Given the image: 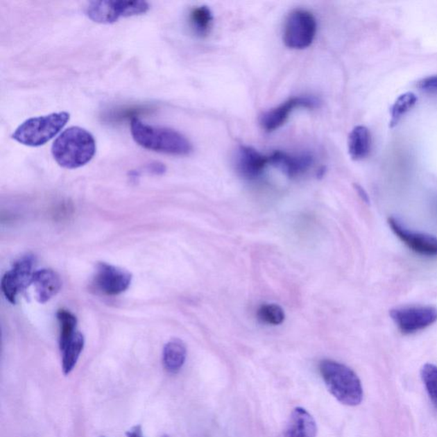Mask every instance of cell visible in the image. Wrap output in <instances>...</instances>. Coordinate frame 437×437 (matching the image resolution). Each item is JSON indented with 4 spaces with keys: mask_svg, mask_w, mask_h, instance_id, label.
<instances>
[{
    "mask_svg": "<svg viewBox=\"0 0 437 437\" xmlns=\"http://www.w3.org/2000/svg\"><path fill=\"white\" fill-rule=\"evenodd\" d=\"M96 151L94 136L80 127L65 129L51 146L54 160L66 169H76L87 164L94 157Z\"/></svg>",
    "mask_w": 437,
    "mask_h": 437,
    "instance_id": "obj_1",
    "label": "cell"
},
{
    "mask_svg": "<svg viewBox=\"0 0 437 437\" xmlns=\"http://www.w3.org/2000/svg\"><path fill=\"white\" fill-rule=\"evenodd\" d=\"M133 140L144 149L173 155H187L192 144L182 133L173 129L155 127L133 117L130 123Z\"/></svg>",
    "mask_w": 437,
    "mask_h": 437,
    "instance_id": "obj_2",
    "label": "cell"
},
{
    "mask_svg": "<svg viewBox=\"0 0 437 437\" xmlns=\"http://www.w3.org/2000/svg\"><path fill=\"white\" fill-rule=\"evenodd\" d=\"M322 379L329 393L343 405L355 406L363 401V387L353 370L342 363L324 360L320 363Z\"/></svg>",
    "mask_w": 437,
    "mask_h": 437,
    "instance_id": "obj_3",
    "label": "cell"
},
{
    "mask_svg": "<svg viewBox=\"0 0 437 437\" xmlns=\"http://www.w3.org/2000/svg\"><path fill=\"white\" fill-rule=\"evenodd\" d=\"M69 119L70 114L66 111L31 117L22 122L11 137L17 142L26 146H42L55 138L64 129Z\"/></svg>",
    "mask_w": 437,
    "mask_h": 437,
    "instance_id": "obj_4",
    "label": "cell"
},
{
    "mask_svg": "<svg viewBox=\"0 0 437 437\" xmlns=\"http://www.w3.org/2000/svg\"><path fill=\"white\" fill-rule=\"evenodd\" d=\"M151 8L146 1H123V0H100L91 1L85 7V15L92 22L111 24L122 17L140 16Z\"/></svg>",
    "mask_w": 437,
    "mask_h": 437,
    "instance_id": "obj_5",
    "label": "cell"
},
{
    "mask_svg": "<svg viewBox=\"0 0 437 437\" xmlns=\"http://www.w3.org/2000/svg\"><path fill=\"white\" fill-rule=\"evenodd\" d=\"M316 32L317 22L314 15L306 10H295L285 21L284 42L290 49H306L312 44Z\"/></svg>",
    "mask_w": 437,
    "mask_h": 437,
    "instance_id": "obj_6",
    "label": "cell"
},
{
    "mask_svg": "<svg viewBox=\"0 0 437 437\" xmlns=\"http://www.w3.org/2000/svg\"><path fill=\"white\" fill-rule=\"evenodd\" d=\"M391 317L403 334H414L436 323L437 307L432 306L395 307L391 310Z\"/></svg>",
    "mask_w": 437,
    "mask_h": 437,
    "instance_id": "obj_7",
    "label": "cell"
},
{
    "mask_svg": "<svg viewBox=\"0 0 437 437\" xmlns=\"http://www.w3.org/2000/svg\"><path fill=\"white\" fill-rule=\"evenodd\" d=\"M33 255H25L14 263L12 268L2 277L1 289L6 298L15 305L18 294L31 284L35 265Z\"/></svg>",
    "mask_w": 437,
    "mask_h": 437,
    "instance_id": "obj_8",
    "label": "cell"
},
{
    "mask_svg": "<svg viewBox=\"0 0 437 437\" xmlns=\"http://www.w3.org/2000/svg\"><path fill=\"white\" fill-rule=\"evenodd\" d=\"M131 273L118 266L99 263L96 268L94 284L102 293L117 295L123 293L130 286Z\"/></svg>",
    "mask_w": 437,
    "mask_h": 437,
    "instance_id": "obj_9",
    "label": "cell"
},
{
    "mask_svg": "<svg viewBox=\"0 0 437 437\" xmlns=\"http://www.w3.org/2000/svg\"><path fill=\"white\" fill-rule=\"evenodd\" d=\"M320 101L314 97H293L289 98L280 105L268 111H266L261 117V125L266 132L277 130L285 123L289 116L295 109L298 108H317Z\"/></svg>",
    "mask_w": 437,
    "mask_h": 437,
    "instance_id": "obj_10",
    "label": "cell"
},
{
    "mask_svg": "<svg viewBox=\"0 0 437 437\" xmlns=\"http://www.w3.org/2000/svg\"><path fill=\"white\" fill-rule=\"evenodd\" d=\"M388 222L392 231L409 249L425 257H437L436 237L413 232L393 217L388 218Z\"/></svg>",
    "mask_w": 437,
    "mask_h": 437,
    "instance_id": "obj_11",
    "label": "cell"
},
{
    "mask_svg": "<svg viewBox=\"0 0 437 437\" xmlns=\"http://www.w3.org/2000/svg\"><path fill=\"white\" fill-rule=\"evenodd\" d=\"M268 164V155H262L253 147L243 146L237 151V169L247 179H255L260 175Z\"/></svg>",
    "mask_w": 437,
    "mask_h": 437,
    "instance_id": "obj_12",
    "label": "cell"
},
{
    "mask_svg": "<svg viewBox=\"0 0 437 437\" xmlns=\"http://www.w3.org/2000/svg\"><path fill=\"white\" fill-rule=\"evenodd\" d=\"M269 157V164H273L282 170L289 177L302 175L309 170L314 164L312 155L309 154L291 155L277 151Z\"/></svg>",
    "mask_w": 437,
    "mask_h": 437,
    "instance_id": "obj_13",
    "label": "cell"
},
{
    "mask_svg": "<svg viewBox=\"0 0 437 437\" xmlns=\"http://www.w3.org/2000/svg\"><path fill=\"white\" fill-rule=\"evenodd\" d=\"M31 284L35 289L37 301L46 303L60 291V276L51 269H42L33 273Z\"/></svg>",
    "mask_w": 437,
    "mask_h": 437,
    "instance_id": "obj_14",
    "label": "cell"
},
{
    "mask_svg": "<svg viewBox=\"0 0 437 437\" xmlns=\"http://www.w3.org/2000/svg\"><path fill=\"white\" fill-rule=\"evenodd\" d=\"M317 425L311 414L302 407L292 411L286 437H316Z\"/></svg>",
    "mask_w": 437,
    "mask_h": 437,
    "instance_id": "obj_15",
    "label": "cell"
},
{
    "mask_svg": "<svg viewBox=\"0 0 437 437\" xmlns=\"http://www.w3.org/2000/svg\"><path fill=\"white\" fill-rule=\"evenodd\" d=\"M372 138L368 128L357 126L351 131L348 139L349 153L353 160H362L368 157L371 149Z\"/></svg>",
    "mask_w": 437,
    "mask_h": 437,
    "instance_id": "obj_16",
    "label": "cell"
},
{
    "mask_svg": "<svg viewBox=\"0 0 437 437\" xmlns=\"http://www.w3.org/2000/svg\"><path fill=\"white\" fill-rule=\"evenodd\" d=\"M187 347L182 341L173 339L166 344L162 354V361L166 371L177 373L186 362Z\"/></svg>",
    "mask_w": 437,
    "mask_h": 437,
    "instance_id": "obj_17",
    "label": "cell"
},
{
    "mask_svg": "<svg viewBox=\"0 0 437 437\" xmlns=\"http://www.w3.org/2000/svg\"><path fill=\"white\" fill-rule=\"evenodd\" d=\"M85 345V339L83 333L76 332L75 335L60 348L62 352V371L65 375H69L75 368L78 360H79L81 352Z\"/></svg>",
    "mask_w": 437,
    "mask_h": 437,
    "instance_id": "obj_18",
    "label": "cell"
},
{
    "mask_svg": "<svg viewBox=\"0 0 437 437\" xmlns=\"http://www.w3.org/2000/svg\"><path fill=\"white\" fill-rule=\"evenodd\" d=\"M192 31L196 35L205 38L210 33L213 25V15L209 7H195L189 16Z\"/></svg>",
    "mask_w": 437,
    "mask_h": 437,
    "instance_id": "obj_19",
    "label": "cell"
},
{
    "mask_svg": "<svg viewBox=\"0 0 437 437\" xmlns=\"http://www.w3.org/2000/svg\"><path fill=\"white\" fill-rule=\"evenodd\" d=\"M417 103L416 95L413 92L400 96L391 108V127L394 128L401 121L403 116L413 108Z\"/></svg>",
    "mask_w": 437,
    "mask_h": 437,
    "instance_id": "obj_20",
    "label": "cell"
},
{
    "mask_svg": "<svg viewBox=\"0 0 437 437\" xmlns=\"http://www.w3.org/2000/svg\"><path fill=\"white\" fill-rule=\"evenodd\" d=\"M60 325V339L59 346L62 347L77 332V318L68 310L61 309L57 314Z\"/></svg>",
    "mask_w": 437,
    "mask_h": 437,
    "instance_id": "obj_21",
    "label": "cell"
},
{
    "mask_svg": "<svg viewBox=\"0 0 437 437\" xmlns=\"http://www.w3.org/2000/svg\"><path fill=\"white\" fill-rule=\"evenodd\" d=\"M421 377L429 399L437 409V366L427 363L421 369Z\"/></svg>",
    "mask_w": 437,
    "mask_h": 437,
    "instance_id": "obj_22",
    "label": "cell"
},
{
    "mask_svg": "<svg viewBox=\"0 0 437 437\" xmlns=\"http://www.w3.org/2000/svg\"><path fill=\"white\" fill-rule=\"evenodd\" d=\"M259 320L266 324L277 325L282 324L285 314L282 307L277 305H264L258 309Z\"/></svg>",
    "mask_w": 437,
    "mask_h": 437,
    "instance_id": "obj_23",
    "label": "cell"
},
{
    "mask_svg": "<svg viewBox=\"0 0 437 437\" xmlns=\"http://www.w3.org/2000/svg\"><path fill=\"white\" fill-rule=\"evenodd\" d=\"M418 86L423 90L437 91V76L425 78L420 81Z\"/></svg>",
    "mask_w": 437,
    "mask_h": 437,
    "instance_id": "obj_24",
    "label": "cell"
},
{
    "mask_svg": "<svg viewBox=\"0 0 437 437\" xmlns=\"http://www.w3.org/2000/svg\"><path fill=\"white\" fill-rule=\"evenodd\" d=\"M127 437H144L142 425H136L126 433Z\"/></svg>",
    "mask_w": 437,
    "mask_h": 437,
    "instance_id": "obj_25",
    "label": "cell"
},
{
    "mask_svg": "<svg viewBox=\"0 0 437 437\" xmlns=\"http://www.w3.org/2000/svg\"><path fill=\"white\" fill-rule=\"evenodd\" d=\"M354 187H355V190L357 191L358 194L360 195V197L363 200H364L365 202L368 203V194H366V192L365 191L364 189H363L361 186H359V185H355Z\"/></svg>",
    "mask_w": 437,
    "mask_h": 437,
    "instance_id": "obj_26",
    "label": "cell"
},
{
    "mask_svg": "<svg viewBox=\"0 0 437 437\" xmlns=\"http://www.w3.org/2000/svg\"><path fill=\"white\" fill-rule=\"evenodd\" d=\"M162 437H169V436L164 435V436Z\"/></svg>",
    "mask_w": 437,
    "mask_h": 437,
    "instance_id": "obj_27",
    "label": "cell"
},
{
    "mask_svg": "<svg viewBox=\"0 0 437 437\" xmlns=\"http://www.w3.org/2000/svg\"><path fill=\"white\" fill-rule=\"evenodd\" d=\"M102 437H105V436H102Z\"/></svg>",
    "mask_w": 437,
    "mask_h": 437,
    "instance_id": "obj_28",
    "label": "cell"
}]
</instances>
